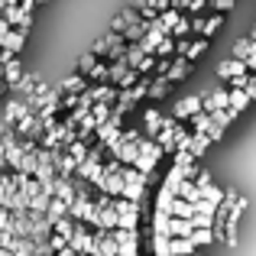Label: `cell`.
I'll list each match as a JSON object with an SVG mask.
<instances>
[{
    "instance_id": "cell-1",
    "label": "cell",
    "mask_w": 256,
    "mask_h": 256,
    "mask_svg": "<svg viewBox=\"0 0 256 256\" xmlns=\"http://www.w3.org/2000/svg\"><path fill=\"white\" fill-rule=\"evenodd\" d=\"M201 110H204V94H188V98H178L172 104V117L182 120V124L192 120L194 114H201Z\"/></svg>"
},
{
    "instance_id": "cell-2",
    "label": "cell",
    "mask_w": 256,
    "mask_h": 256,
    "mask_svg": "<svg viewBox=\"0 0 256 256\" xmlns=\"http://www.w3.org/2000/svg\"><path fill=\"white\" fill-rule=\"evenodd\" d=\"M0 42H4V52H10V56H20V52L26 49V32L23 30H13L10 23H0Z\"/></svg>"
},
{
    "instance_id": "cell-3",
    "label": "cell",
    "mask_w": 256,
    "mask_h": 256,
    "mask_svg": "<svg viewBox=\"0 0 256 256\" xmlns=\"http://www.w3.org/2000/svg\"><path fill=\"white\" fill-rule=\"evenodd\" d=\"M246 72H250V68H246V62H244V58H234V56L224 58V62L218 65V78H220V82H227V84H230L234 78L246 75Z\"/></svg>"
},
{
    "instance_id": "cell-4",
    "label": "cell",
    "mask_w": 256,
    "mask_h": 256,
    "mask_svg": "<svg viewBox=\"0 0 256 256\" xmlns=\"http://www.w3.org/2000/svg\"><path fill=\"white\" fill-rule=\"evenodd\" d=\"M162 126H166V114L159 110V107H146V110H143V130H146V136L156 140L159 133H162Z\"/></svg>"
},
{
    "instance_id": "cell-5",
    "label": "cell",
    "mask_w": 256,
    "mask_h": 256,
    "mask_svg": "<svg viewBox=\"0 0 256 256\" xmlns=\"http://www.w3.org/2000/svg\"><path fill=\"white\" fill-rule=\"evenodd\" d=\"M227 107H230V88H218V91L204 94V110H208V114L227 110Z\"/></svg>"
},
{
    "instance_id": "cell-6",
    "label": "cell",
    "mask_w": 256,
    "mask_h": 256,
    "mask_svg": "<svg viewBox=\"0 0 256 256\" xmlns=\"http://www.w3.org/2000/svg\"><path fill=\"white\" fill-rule=\"evenodd\" d=\"M88 82H91L88 75H82V72H72V75L65 78L62 84H58V91H62V94H84L88 88H91Z\"/></svg>"
},
{
    "instance_id": "cell-7",
    "label": "cell",
    "mask_w": 256,
    "mask_h": 256,
    "mask_svg": "<svg viewBox=\"0 0 256 256\" xmlns=\"http://www.w3.org/2000/svg\"><path fill=\"white\" fill-rule=\"evenodd\" d=\"M4 65H6V84L16 88V84L26 78V72H23V65H20V58L10 56V52H4Z\"/></svg>"
},
{
    "instance_id": "cell-8",
    "label": "cell",
    "mask_w": 256,
    "mask_h": 256,
    "mask_svg": "<svg viewBox=\"0 0 256 256\" xmlns=\"http://www.w3.org/2000/svg\"><path fill=\"white\" fill-rule=\"evenodd\" d=\"M192 65H194V62H188L185 56H175V62H172V68H169V75H166V78H169L172 84H175V82H185L188 72H192Z\"/></svg>"
},
{
    "instance_id": "cell-9",
    "label": "cell",
    "mask_w": 256,
    "mask_h": 256,
    "mask_svg": "<svg viewBox=\"0 0 256 256\" xmlns=\"http://www.w3.org/2000/svg\"><path fill=\"white\" fill-rule=\"evenodd\" d=\"M152 237H172V214L152 211Z\"/></svg>"
},
{
    "instance_id": "cell-10",
    "label": "cell",
    "mask_w": 256,
    "mask_h": 256,
    "mask_svg": "<svg viewBox=\"0 0 256 256\" xmlns=\"http://www.w3.org/2000/svg\"><path fill=\"white\" fill-rule=\"evenodd\" d=\"M211 146H214V140L208 136V133H194V136H192V146H188V152H192L194 159H201L208 150H211Z\"/></svg>"
},
{
    "instance_id": "cell-11",
    "label": "cell",
    "mask_w": 256,
    "mask_h": 256,
    "mask_svg": "<svg viewBox=\"0 0 256 256\" xmlns=\"http://www.w3.org/2000/svg\"><path fill=\"white\" fill-rule=\"evenodd\" d=\"M188 126H192V133H211V126H214V114H208V110L194 114V117L188 120Z\"/></svg>"
},
{
    "instance_id": "cell-12",
    "label": "cell",
    "mask_w": 256,
    "mask_h": 256,
    "mask_svg": "<svg viewBox=\"0 0 256 256\" xmlns=\"http://www.w3.org/2000/svg\"><path fill=\"white\" fill-rule=\"evenodd\" d=\"M198 246H194L192 237H172V256H194Z\"/></svg>"
},
{
    "instance_id": "cell-13",
    "label": "cell",
    "mask_w": 256,
    "mask_h": 256,
    "mask_svg": "<svg viewBox=\"0 0 256 256\" xmlns=\"http://www.w3.org/2000/svg\"><path fill=\"white\" fill-rule=\"evenodd\" d=\"M214 237H218V230H214V227H198V230L192 234V240H194V246H198V250L211 246V244H214Z\"/></svg>"
},
{
    "instance_id": "cell-14",
    "label": "cell",
    "mask_w": 256,
    "mask_h": 256,
    "mask_svg": "<svg viewBox=\"0 0 256 256\" xmlns=\"http://www.w3.org/2000/svg\"><path fill=\"white\" fill-rule=\"evenodd\" d=\"M169 91H172V82H169V78H156V75H152V88H150V98L152 100L169 98Z\"/></svg>"
},
{
    "instance_id": "cell-15",
    "label": "cell",
    "mask_w": 256,
    "mask_h": 256,
    "mask_svg": "<svg viewBox=\"0 0 256 256\" xmlns=\"http://www.w3.org/2000/svg\"><path fill=\"white\" fill-rule=\"evenodd\" d=\"M204 52H208V39H204V36H198V39H192V42H188L185 58H188V62H198Z\"/></svg>"
},
{
    "instance_id": "cell-16",
    "label": "cell",
    "mask_w": 256,
    "mask_h": 256,
    "mask_svg": "<svg viewBox=\"0 0 256 256\" xmlns=\"http://www.w3.org/2000/svg\"><path fill=\"white\" fill-rule=\"evenodd\" d=\"M250 104H253L250 91H240V88H230V107H234V110H246Z\"/></svg>"
},
{
    "instance_id": "cell-17",
    "label": "cell",
    "mask_w": 256,
    "mask_h": 256,
    "mask_svg": "<svg viewBox=\"0 0 256 256\" xmlns=\"http://www.w3.org/2000/svg\"><path fill=\"white\" fill-rule=\"evenodd\" d=\"M192 234H194V220L172 218V237H192Z\"/></svg>"
},
{
    "instance_id": "cell-18",
    "label": "cell",
    "mask_w": 256,
    "mask_h": 256,
    "mask_svg": "<svg viewBox=\"0 0 256 256\" xmlns=\"http://www.w3.org/2000/svg\"><path fill=\"white\" fill-rule=\"evenodd\" d=\"M253 52H256V39H250V36L240 39V42H234V58H244V62H246Z\"/></svg>"
},
{
    "instance_id": "cell-19",
    "label": "cell",
    "mask_w": 256,
    "mask_h": 256,
    "mask_svg": "<svg viewBox=\"0 0 256 256\" xmlns=\"http://www.w3.org/2000/svg\"><path fill=\"white\" fill-rule=\"evenodd\" d=\"M182 16H185V13H182V10H175V6H169V10H166V13H159V23H162L166 30H169V36H172V30H175V26L182 23Z\"/></svg>"
},
{
    "instance_id": "cell-20",
    "label": "cell",
    "mask_w": 256,
    "mask_h": 256,
    "mask_svg": "<svg viewBox=\"0 0 256 256\" xmlns=\"http://www.w3.org/2000/svg\"><path fill=\"white\" fill-rule=\"evenodd\" d=\"M194 214H198V208H194L192 201H185V198H175V211H172V218H188V220H192Z\"/></svg>"
},
{
    "instance_id": "cell-21",
    "label": "cell",
    "mask_w": 256,
    "mask_h": 256,
    "mask_svg": "<svg viewBox=\"0 0 256 256\" xmlns=\"http://www.w3.org/2000/svg\"><path fill=\"white\" fill-rule=\"evenodd\" d=\"M98 62H100V56H94V52L88 49L84 56L78 58V72H82V75H91V72H94V65H98Z\"/></svg>"
},
{
    "instance_id": "cell-22",
    "label": "cell",
    "mask_w": 256,
    "mask_h": 256,
    "mask_svg": "<svg viewBox=\"0 0 256 256\" xmlns=\"http://www.w3.org/2000/svg\"><path fill=\"white\" fill-rule=\"evenodd\" d=\"M156 211H159V214H172V211H175V194L159 192V194H156Z\"/></svg>"
},
{
    "instance_id": "cell-23",
    "label": "cell",
    "mask_w": 256,
    "mask_h": 256,
    "mask_svg": "<svg viewBox=\"0 0 256 256\" xmlns=\"http://www.w3.org/2000/svg\"><path fill=\"white\" fill-rule=\"evenodd\" d=\"M152 256H172V237H152Z\"/></svg>"
},
{
    "instance_id": "cell-24",
    "label": "cell",
    "mask_w": 256,
    "mask_h": 256,
    "mask_svg": "<svg viewBox=\"0 0 256 256\" xmlns=\"http://www.w3.org/2000/svg\"><path fill=\"white\" fill-rule=\"evenodd\" d=\"M220 26H224V13H211V16H208V23H204V39H211Z\"/></svg>"
},
{
    "instance_id": "cell-25",
    "label": "cell",
    "mask_w": 256,
    "mask_h": 256,
    "mask_svg": "<svg viewBox=\"0 0 256 256\" xmlns=\"http://www.w3.org/2000/svg\"><path fill=\"white\" fill-rule=\"evenodd\" d=\"M204 10H211V0H194V4L188 6V13H192V16H198V13H204Z\"/></svg>"
},
{
    "instance_id": "cell-26",
    "label": "cell",
    "mask_w": 256,
    "mask_h": 256,
    "mask_svg": "<svg viewBox=\"0 0 256 256\" xmlns=\"http://www.w3.org/2000/svg\"><path fill=\"white\" fill-rule=\"evenodd\" d=\"M211 10L214 13H227V10H234V0H211Z\"/></svg>"
},
{
    "instance_id": "cell-27",
    "label": "cell",
    "mask_w": 256,
    "mask_h": 256,
    "mask_svg": "<svg viewBox=\"0 0 256 256\" xmlns=\"http://www.w3.org/2000/svg\"><path fill=\"white\" fill-rule=\"evenodd\" d=\"M194 182H198V185H201V188H208V185H214V178H211V172H208V169H201L198 175H194Z\"/></svg>"
},
{
    "instance_id": "cell-28",
    "label": "cell",
    "mask_w": 256,
    "mask_h": 256,
    "mask_svg": "<svg viewBox=\"0 0 256 256\" xmlns=\"http://www.w3.org/2000/svg\"><path fill=\"white\" fill-rule=\"evenodd\" d=\"M194 4V0H172V6H175V10H182V13H188V6H192Z\"/></svg>"
},
{
    "instance_id": "cell-29",
    "label": "cell",
    "mask_w": 256,
    "mask_h": 256,
    "mask_svg": "<svg viewBox=\"0 0 256 256\" xmlns=\"http://www.w3.org/2000/svg\"><path fill=\"white\" fill-rule=\"evenodd\" d=\"M246 68H250V72H253V75H256V52H253V56H250V58H246Z\"/></svg>"
},
{
    "instance_id": "cell-30",
    "label": "cell",
    "mask_w": 256,
    "mask_h": 256,
    "mask_svg": "<svg viewBox=\"0 0 256 256\" xmlns=\"http://www.w3.org/2000/svg\"><path fill=\"white\" fill-rule=\"evenodd\" d=\"M246 91H250V98L256 100V75H253V82H250V88H246Z\"/></svg>"
},
{
    "instance_id": "cell-31",
    "label": "cell",
    "mask_w": 256,
    "mask_h": 256,
    "mask_svg": "<svg viewBox=\"0 0 256 256\" xmlns=\"http://www.w3.org/2000/svg\"><path fill=\"white\" fill-rule=\"evenodd\" d=\"M194 256H208V253H201V250H198V253H194Z\"/></svg>"
},
{
    "instance_id": "cell-32",
    "label": "cell",
    "mask_w": 256,
    "mask_h": 256,
    "mask_svg": "<svg viewBox=\"0 0 256 256\" xmlns=\"http://www.w3.org/2000/svg\"><path fill=\"white\" fill-rule=\"evenodd\" d=\"M36 4H46V0H36Z\"/></svg>"
}]
</instances>
